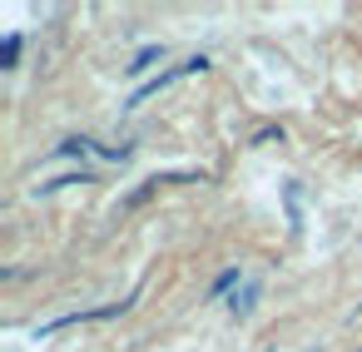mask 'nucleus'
<instances>
[{
    "label": "nucleus",
    "instance_id": "1",
    "mask_svg": "<svg viewBox=\"0 0 362 352\" xmlns=\"http://www.w3.org/2000/svg\"><path fill=\"white\" fill-rule=\"evenodd\" d=\"M204 70H209V55H189V60H179V65H169V70L149 75L144 85H134V90H129V100H124V110H139V105H149L154 95H164V90H174L179 80H189V75H204Z\"/></svg>",
    "mask_w": 362,
    "mask_h": 352
},
{
    "label": "nucleus",
    "instance_id": "2",
    "mask_svg": "<svg viewBox=\"0 0 362 352\" xmlns=\"http://www.w3.org/2000/svg\"><path fill=\"white\" fill-rule=\"evenodd\" d=\"M134 303H139V288H134L129 298H119V303H105V307H80V312H60V317L40 322V327H35V337H50V332H60V327H75V322H110V317H124V312H129Z\"/></svg>",
    "mask_w": 362,
    "mask_h": 352
},
{
    "label": "nucleus",
    "instance_id": "3",
    "mask_svg": "<svg viewBox=\"0 0 362 352\" xmlns=\"http://www.w3.org/2000/svg\"><path fill=\"white\" fill-rule=\"evenodd\" d=\"M258 298H263V278H243L233 293H228V317L233 322H243V317H253V307H258Z\"/></svg>",
    "mask_w": 362,
    "mask_h": 352
},
{
    "label": "nucleus",
    "instance_id": "4",
    "mask_svg": "<svg viewBox=\"0 0 362 352\" xmlns=\"http://www.w3.org/2000/svg\"><path fill=\"white\" fill-rule=\"evenodd\" d=\"M95 179H100L95 169H65V174H55V179H40V184H30V199H50V194H60V189L95 184Z\"/></svg>",
    "mask_w": 362,
    "mask_h": 352
},
{
    "label": "nucleus",
    "instance_id": "5",
    "mask_svg": "<svg viewBox=\"0 0 362 352\" xmlns=\"http://www.w3.org/2000/svg\"><path fill=\"white\" fill-rule=\"evenodd\" d=\"M164 55H169L164 45H144V50H139V55H134V60L124 65V75H129V80H139V75H149V70H154V65H159Z\"/></svg>",
    "mask_w": 362,
    "mask_h": 352
},
{
    "label": "nucleus",
    "instance_id": "6",
    "mask_svg": "<svg viewBox=\"0 0 362 352\" xmlns=\"http://www.w3.org/2000/svg\"><path fill=\"white\" fill-rule=\"evenodd\" d=\"M159 189H164V179H159V174H149V179H144L134 194H124V199H119V213H134V209H139V204H149Z\"/></svg>",
    "mask_w": 362,
    "mask_h": 352
},
{
    "label": "nucleus",
    "instance_id": "7",
    "mask_svg": "<svg viewBox=\"0 0 362 352\" xmlns=\"http://www.w3.org/2000/svg\"><path fill=\"white\" fill-rule=\"evenodd\" d=\"M90 149H95V139L75 134V139H60V144H55V149L45 154V164H50V159H80V154H90Z\"/></svg>",
    "mask_w": 362,
    "mask_h": 352
},
{
    "label": "nucleus",
    "instance_id": "8",
    "mask_svg": "<svg viewBox=\"0 0 362 352\" xmlns=\"http://www.w3.org/2000/svg\"><path fill=\"white\" fill-rule=\"evenodd\" d=\"M283 204H288V228H303V184L298 179L283 184Z\"/></svg>",
    "mask_w": 362,
    "mask_h": 352
},
{
    "label": "nucleus",
    "instance_id": "9",
    "mask_svg": "<svg viewBox=\"0 0 362 352\" xmlns=\"http://www.w3.org/2000/svg\"><path fill=\"white\" fill-rule=\"evenodd\" d=\"M238 283H243V268H238V263H228V268L209 283V293H204V298H209V303H218V298H223L228 288H238Z\"/></svg>",
    "mask_w": 362,
    "mask_h": 352
},
{
    "label": "nucleus",
    "instance_id": "10",
    "mask_svg": "<svg viewBox=\"0 0 362 352\" xmlns=\"http://www.w3.org/2000/svg\"><path fill=\"white\" fill-rule=\"evenodd\" d=\"M21 45H25V40L11 30V35H6V45H0V70H16V60H21Z\"/></svg>",
    "mask_w": 362,
    "mask_h": 352
},
{
    "label": "nucleus",
    "instance_id": "11",
    "mask_svg": "<svg viewBox=\"0 0 362 352\" xmlns=\"http://www.w3.org/2000/svg\"><path fill=\"white\" fill-rule=\"evenodd\" d=\"M95 154H100V159H110V164H124V159L134 154V144H95Z\"/></svg>",
    "mask_w": 362,
    "mask_h": 352
},
{
    "label": "nucleus",
    "instance_id": "12",
    "mask_svg": "<svg viewBox=\"0 0 362 352\" xmlns=\"http://www.w3.org/2000/svg\"><path fill=\"white\" fill-rule=\"evenodd\" d=\"M273 139L283 144V129H278V124H263V129H258V134H253L248 144H253V149H263V144H273Z\"/></svg>",
    "mask_w": 362,
    "mask_h": 352
},
{
    "label": "nucleus",
    "instance_id": "13",
    "mask_svg": "<svg viewBox=\"0 0 362 352\" xmlns=\"http://www.w3.org/2000/svg\"><path fill=\"white\" fill-rule=\"evenodd\" d=\"M308 352H317V347H308Z\"/></svg>",
    "mask_w": 362,
    "mask_h": 352
},
{
    "label": "nucleus",
    "instance_id": "14",
    "mask_svg": "<svg viewBox=\"0 0 362 352\" xmlns=\"http://www.w3.org/2000/svg\"><path fill=\"white\" fill-rule=\"evenodd\" d=\"M357 352H362V347H357Z\"/></svg>",
    "mask_w": 362,
    "mask_h": 352
}]
</instances>
